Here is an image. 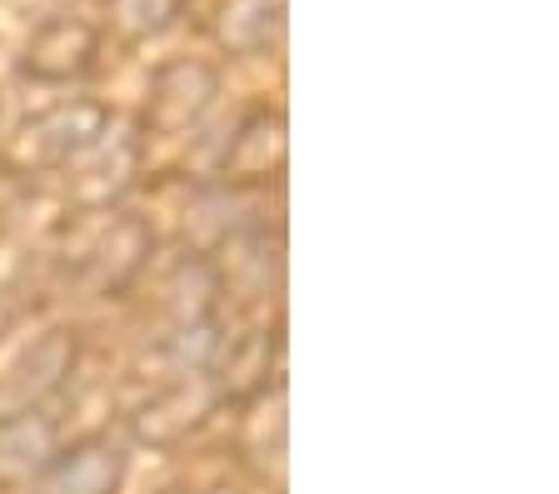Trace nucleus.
Wrapping results in <instances>:
<instances>
[{"label": "nucleus", "instance_id": "obj_1", "mask_svg": "<svg viewBox=\"0 0 559 494\" xmlns=\"http://www.w3.org/2000/svg\"><path fill=\"white\" fill-rule=\"evenodd\" d=\"M116 480H120V455L110 445H81L50 474L56 494H110Z\"/></svg>", "mask_w": 559, "mask_h": 494}]
</instances>
